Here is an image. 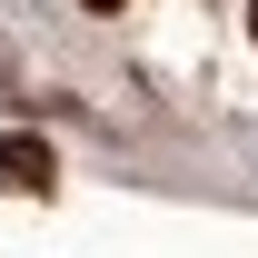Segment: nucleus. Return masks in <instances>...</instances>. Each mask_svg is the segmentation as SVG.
Instances as JSON below:
<instances>
[{"label":"nucleus","instance_id":"obj_1","mask_svg":"<svg viewBox=\"0 0 258 258\" xmlns=\"http://www.w3.org/2000/svg\"><path fill=\"white\" fill-rule=\"evenodd\" d=\"M0 189H20V199H50V189H60L50 139H0Z\"/></svg>","mask_w":258,"mask_h":258},{"label":"nucleus","instance_id":"obj_2","mask_svg":"<svg viewBox=\"0 0 258 258\" xmlns=\"http://www.w3.org/2000/svg\"><path fill=\"white\" fill-rule=\"evenodd\" d=\"M248 40H258V0H248Z\"/></svg>","mask_w":258,"mask_h":258},{"label":"nucleus","instance_id":"obj_3","mask_svg":"<svg viewBox=\"0 0 258 258\" xmlns=\"http://www.w3.org/2000/svg\"><path fill=\"white\" fill-rule=\"evenodd\" d=\"M90 10H119V0H90Z\"/></svg>","mask_w":258,"mask_h":258}]
</instances>
